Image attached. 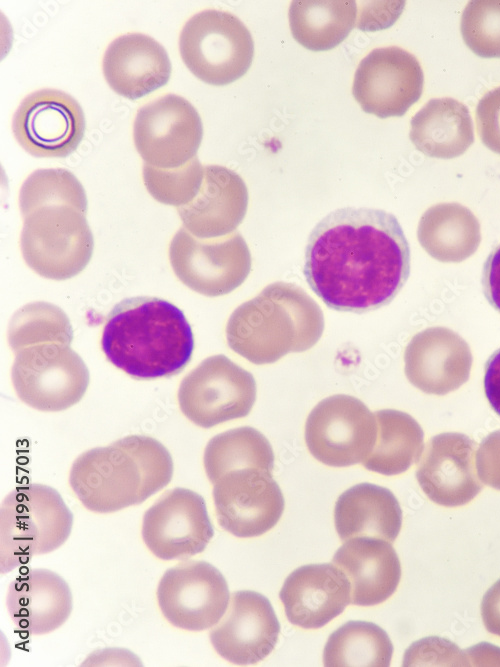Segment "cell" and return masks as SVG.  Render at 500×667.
I'll return each instance as SVG.
<instances>
[{"label":"cell","instance_id":"6da1fadb","mask_svg":"<svg viewBox=\"0 0 500 667\" xmlns=\"http://www.w3.org/2000/svg\"><path fill=\"white\" fill-rule=\"evenodd\" d=\"M410 274V248L397 218L384 210L345 207L309 235L304 275L337 311L363 313L389 304Z\"/></svg>","mask_w":500,"mask_h":667},{"label":"cell","instance_id":"4dcf8cb0","mask_svg":"<svg viewBox=\"0 0 500 667\" xmlns=\"http://www.w3.org/2000/svg\"><path fill=\"white\" fill-rule=\"evenodd\" d=\"M204 467L215 484L224 474L243 468H274V452L268 439L257 429L245 426L214 436L204 451Z\"/></svg>","mask_w":500,"mask_h":667},{"label":"cell","instance_id":"d6a6232c","mask_svg":"<svg viewBox=\"0 0 500 667\" xmlns=\"http://www.w3.org/2000/svg\"><path fill=\"white\" fill-rule=\"evenodd\" d=\"M73 330L67 315L47 302H33L23 306L12 317L8 327V341L14 352L43 343L70 345Z\"/></svg>","mask_w":500,"mask_h":667},{"label":"cell","instance_id":"9c48e42d","mask_svg":"<svg viewBox=\"0 0 500 667\" xmlns=\"http://www.w3.org/2000/svg\"><path fill=\"white\" fill-rule=\"evenodd\" d=\"M375 414L358 398L335 394L321 400L305 423V442L314 458L332 467L363 462L376 443Z\"/></svg>","mask_w":500,"mask_h":667},{"label":"cell","instance_id":"d590c367","mask_svg":"<svg viewBox=\"0 0 500 667\" xmlns=\"http://www.w3.org/2000/svg\"><path fill=\"white\" fill-rule=\"evenodd\" d=\"M403 666H470L465 651L440 637H426L406 650Z\"/></svg>","mask_w":500,"mask_h":667},{"label":"cell","instance_id":"60d3db41","mask_svg":"<svg viewBox=\"0 0 500 667\" xmlns=\"http://www.w3.org/2000/svg\"><path fill=\"white\" fill-rule=\"evenodd\" d=\"M481 615L486 629L500 636V579L483 596Z\"/></svg>","mask_w":500,"mask_h":667},{"label":"cell","instance_id":"f546056e","mask_svg":"<svg viewBox=\"0 0 500 667\" xmlns=\"http://www.w3.org/2000/svg\"><path fill=\"white\" fill-rule=\"evenodd\" d=\"M378 434L371 453L362 462L370 471L386 475H398L418 462L424 450V433L418 422L409 414L382 409L374 412Z\"/></svg>","mask_w":500,"mask_h":667},{"label":"cell","instance_id":"e575fe53","mask_svg":"<svg viewBox=\"0 0 500 667\" xmlns=\"http://www.w3.org/2000/svg\"><path fill=\"white\" fill-rule=\"evenodd\" d=\"M460 30L473 53L500 58V0L470 1L463 10Z\"/></svg>","mask_w":500,"mask_h":667},{"label":"cell","instance_id":"1f68e13d","mask_svg":"<svg viewBox=\"0 0 500 667\" xmlns=\"http://www.w3.org/2000/svg\"><path fill=\"white\" fill-rule=\"evenodd\" d=\"M392 654L391 640L380 626L366 621H349L329 636L323 663L327 667H387Z\"/></svg>","mask_w":500,"mask_h":667},{"label":"cell","instance_id":"2e32d148","mask_svg":"<svg viewBox=\"0 0 500 667\" xmlns=\"http://www.w3.org/2000/svg\"><path fill=\"white\" fill-rule=\"evenodd\" d=\"M213 499L220 526L242 538L269 531L278 523L285 506L271 471L259 468L224 474L214 484Z\"/></svg>","mask_w":500,"mask_h":667},{"label":"cell","instance_id":"44dd1931","mask_svg":"<svg viewBox=\"0 0 500 667\" xmlns=\"http://www.w3.org/2000/svg\"><path fill=\"white\" fill-rule=\"evenodd\" d=\"M279 597L288 620L305 629H317L341 614L351 602L350 583L334 564H310L295 569Z\"/></svg>","mask_w":500,"mask_h":667},{"label":"cell","instance_id":"8fae6325","mask_svg":"<svg viewBox=\"0 0 500 667\" xmlns=\"http://www.w3.org/2000/svg\"><path fill=\"white\" fill-rule=\"evenodd\" d=\"M169 259L178 279L193 291L222 296L240 286L251 269L250 251L238 232L198 238L184 227L171 240Z\"/></svg>","mask_w":500,"mask_h":667},{"label":"cell","instance_id":"52a82bcc","mask_svg":"<svg viewBox=\"0 0 500 667\" xmlns=\"http://www.w3.org/2000/svg\"><path fill=\"white\" fill-rule=\"evenodd\" d=\"M179 50L186 67L201 81L224 86L241 78L254 57L248 28L230 12L207 9L184 24Z\"/></svg>","mask_w":500,"mask_h":667},{"label":"cell","instance_id":"e0dca14e","mask_svg":"<svg viewBox=\"0 0 500 667\" xmlns=\"http://www.w3.org/2000/svg\"><path fill=\"white\" fill-rule=\"evenodd\" d=\"M213 534L203 497L186 488L167 491L143 516L144 543L162 560H183L201 553Z\"/></svg>","mask_w":500,"mask_h":667},{"label":"cell","instance_id":"7c38bea8","mask_svg":"<svg viewBox=\"0 0 500 667\" xmlns=\"http://www.w3.org/2000/svg\"><path fill=\"white\" fill-rule=\"evenodd\" d=\"M202 136L196 108L171 93L139 108L133 125L138 153L145 163L160 168H176L196 157Z\"/></svg>","mask_w":500,"mask_h":667},{"label":"cell","instance_id":"30bf717a","mask_svg":"<svg viewBox=\"0 0 500 667\" xmlns=\"http://www.w3.org/2000/svg\"><path fill=\"white\" fill-rule=\"evenodd\" d=\"M256 393L253 375L220 354L206 358L183 378L178 402L190 421L211 428L247 416Z\"/></svg>","mask_w":500,"mask_h":667},{"label":"cell","instance_id":"b9f144b4","mask_svg":"<svg viewBox=\"0 0 500 667\" xmlns=\"http://www.w3.org/2000/svg\"><path fill=\"white\" fill-rule=\"evenodd\" d=\"M465 652L470 665H495L494 662L500 665V649L489 643H480L467 649Z\"/></svg>","mask_w":500,"mask_h":667},{"label":"cell","instance_id":"484cf974","mask_svg":"<svg viewBox=\"0 0 500 667\" xmlns=\"http://www.w3.org/2000/svg\"><path fill=\"white\" fill-rule=\"evenodd\" d=\"M334 522L343 541L369 537L393 542L401 529L402 510L389 489L360 483L338 497Z\"/></svg>","mask_w":500,"mask_h":667},{"label":"cell","instance_id":"f35d334b","mask_svg":"<svg viewBox=\"0 0 500 667\" xmlns=\"http://www.w3.org/2000/svg\"><path fill=\"white\" fill-rule=\"evenodd\" d=\"M482 286L490 305L500 312V245L489 254L484 263Z\"/></svg>","mask_w":500,"mask_h":667},{"label":"cell","instance_id":"f1b7e54d","mask_svg":"<svg viewBox=\"0 0 500 667\" xmlns=\"http://www.w3.org/2000/svg\"><path fill=\"white\" fill-rule=\"evenodd\" d=\"M356 16L357 6L352 0H295L288 11L294 39L312 51L338 46L354 28Z\"/></svg>","mask_w":500,"mask_h":667},{"label":"cell","instance_id":"7402d4cb","mask_svg":"<svg viewBox=\"0 0 500 667\" xmlns=\"http://www.w3.org/2000/svg\"><path fill=\"white\" fill-rule=\"evenodd\" d=\"M248 206V191L243 179L219 165L204 167L202 184L196 196L177 208L184 228L198 238L228 235L239 226Z\"/></svg>","mask_w":500,"mask_h":667},{"label":"cell","instance_id":"603a6c76","mask_svg":"<svg viewBox=\"0 0 500 667\" xmlns=\"http://www.w3.org/2000/svg\"><path fill=\"white\" fill-rule=\"evenodd\" d=\"M102 69L117 94L135 100L164 86L172 67L165 48L154 38L128 33L108 45Z\"/></svg>","mask_w":500,"mask_h":667},{"label":"cell","instance_id":"277c9868","mask_svg":"<svg viewBox=\"0 0 500 667\" xmlns=\"http://www.w3.org/2000/svg\"><path fill=\"white\" fill-rule=\"evenodd\" d=\"M169 451L154 438L130 435L82 453L69 483L90 511L111 513L140 504L172 479Z\"/></svg>","mask_w":500,"mask_h":667},{"label":"cell","instance_id":"4fadbf2b","mask_svg":"<svg viewBox=\"0 0 500 667\" xmlns=\"http://www.w3.org/2000/svg\"><path fill=\"white\" fill-rule=\"evenodd\" d=\"M163 616L175 627L202 631L216 625L230 601L221 572L205 561L188 560L165 571L157 588Z\"/></svg>","mask_w":500,"mask_h":667},{"label":"cell","instance_id":"9a60e30c","mask_svg":"<svg viewBox=\"0 0 500 667\" xmlns=\"http://www.w3.org/2000/svg\"><path fill=\"white\" fill-rule=\"evenodd\" d=\"M424 75L410 52L389 46L373 49L354 74L352 94L364 112L400 117L421 97Z\"/></svg>","mask_w":500,"mask_h":667},{"label":"cell","instance_id":"8d00e7d4","mask_svg":"<svg viewBox=\"0 0 500 667\" xmlns=\"http://www.w3.org/2000/svg\"><path fill=\"white\" fill-rule=\"evenodd\" d=\"M476 123L482 143L500 155V86L488 91L479 100Z\"/></svg>","mask_w":500,"mask_h":667},{"label":"cell","instance_id":"8992f818","mask_svg":"<svg viewBox=\"0 0 500 667\" xmlns=\"http://www.w3.org/2000/svg\"><path fill=\"white\" fill-rule=\"evenodd\" d=\"M72 524L73 515L55 489L37 483L14 488L0 509L1 573L59 548Z\"/></svg>","mask_w":500,"mask_h":667},{"label":"cell","instance_id":"836d02e7","mask_svg":"<svg viewBox=\"0 0 500 667\" xmlns=\"http://www.w3.org/2000/svg\"><path fill=\"white\" fill-rule=\"evenodd\" d=\"M204 167L197 156L176 168H160L144 162L143 181L154 199L172 205L183 206L198 193L202 184Z\"/></svg>","mask_w":500,"mask_h":667},{"label":"cell","instance_id":"d6986e66","mask_svg":"<svg viewBox=\"0 0 500 667\" xmlns=\"http://www.w3.org/2000/svg\"><path fill=\"white\" fill-rule=\"evenodd\" d=\"M280 624L270 601L262 594L233 592L226 614L210 631L217 653L239 665L257 663L276 646Z\"/></svg>","mask_w":500,"mask_h":667},{"label":"cell","instance_id":"ffe728a7","mask_svg":"<svg viewBox=\"0 0 500 667\" xmlns=\"http://www.w3.org/2000/svg\"><path fill=\"white\" fill-rule=\"evenodd\" d=\"M409 382L427 394L445 395L469 379L473 357L468 343L453 330L436 326L417 333L404 353Z\"/></svg>","mask_w":500,"mask_h":667},{"label":"cell","instance_id":"ab89813d","mask_svg":"<svg viewBox=\"0 0 500 667\" xmlns=\"http://www.w3.org/2000/svg\"><path fill=\"white\" fill-rule=\"evenodd\" d=\"M483 385L489 404L500 416V348L486 362Z\"/></svg>","mask_w":500,"mask_h":667},{"label":"cell","instance_id":"5b68a950","mask_svg":"<svg viewBox=\"0 0 500 667\" xmlns=\"http://www.w3.org/2000/svg\"><path fill=\"white\" fill-rule=\"evenodd\" d=\"M323 330L319 305L297 285L276 282L233 311L226 339L234 352L263 365L310 349Z\"/></svg>","mask_w":500,"mask_h":667},{"label":"cell","instance_id":"d4e9b609","mask_svg":"<svg viewBox=\"0 0 500 667\" xmlns=\"http://www.w3.org/2000/svg\"><path fill=\"white\" fill-rule=\"evenodd\" d=\"M332 563L340 568L350 583L351 603L373 606L387 600L401 578L398 555L390 542L356 537L336 551Z\"/></svg>","mask_w":500,"mask_h":667},{"label":"cell","instance_id":"ac0fdd59","mask_svg":"<svg viewBox=\"0 0 500 667\" xmlns=\"http://www.w3.org/2000/svg\"><path fill=\"white\" fill-rule=\"evenodd\" d=\"M416 478L436 504L458 507L469 503L482 489L476 469V443L457 432L433 436L418 460Z\"/></svg>","mask_w":500,"mask_h":667},{"label":"cell","instance_id":"5bb4252c","mask_svg":"<svg viewBox=\"0 0 500 667\" xmlns=\"http://www.w3.org/2000/svg\"><path fill=\"white\" fill-rule=\"evenodd\" d=\"M12 131L24 150L36 157L63 158L74 152L85 132V117L71 95L40 89L27 95L12 119Z\"/></svg>","mask_w":500,"mask_h":667},{"label":"cell","instance_id":"74e56055","mask_svg":"<svg viewBox=\"0 0 500 667\" xmlns=\"http://www.w3.org/2000/svg\"><path fill=\"white\" fill-rule=\"evenodd\" d=\"M476 469L484 484L500 490V430L490 433L480 443Z\"/></svg>","mask_w":500,"mask_h":667},{"label":"cell","instance_id":"3957f363","mask_svg":"<svg viewBox=\"0 0 500 667\" xmlns=\"http://www.w3.org/2000/svg\"><path fill=\"white\" fill-rule=\"evenodd\" d=\"M101 347L107 359L135 379L181 372L194 350L193 332L183 312L156 297L119 302L107 316Z\"/></svg>","mask_w":500,"mask_h":667},{"label":"cell","instance_id":"4316f807","mask_svg":"<svg viewBox=\"0 0 500 667\" xmlns=\"http://www.w3.org/2000/svg\"><path fill=\"white\" fill-rule=\"evenodd\" d=\"M409 137L417 150L426 156L456 158L474 142L469 110L456 99L433 98L411 119Z\"/></svg>","mask_w":500,"mask_h":667},{"label":"cell","instance_id":"83f0119b","mask_svg":"<svg viewBox=\"0 0 500 667\" xmlns=\"http://www.w3.org/2000/svg\"><path fill=\"white\" fill-rule=\"evenodd\" d=\"M417 237L422 248L434 259L459 263L472 256L481 242L477 217L457 203H439L421 216Z\"/></svg>","mask_w":500,"mask_h":667},{"label":"cell","instance_id":"ba28073f","mask_svg":"<svg viewBox=\"0 0 500 667\" xmlns=\"http://www.w3.org/2000/svg\"><path fill=\"white\" fill-rule=\"evenodd\" d=\"M12 383L24 403L40 411L65 410L81 400L89 371L68 344L43 343L16 352Z\"/></svg>","mask_w":500,"mask_h":667},{"label":"cell","instance_id":"7a4b0ae2","mask_svg":"<svg viewBox=\"0 0 500 667\" xmlns=\"http://www.w3.org/2000/svg\"><path fill=\"white\" fill-rule=\"evenodd\" d=\"M20 247L26 264L52 280H66L89 263L94 240L87 223L85 190L66 169H39L19 193Z\"/></svg>","mask_w":500,"mask_h":667},{"label":"cell","instance_id":"cb8c5ba5","mask_svg":"<svg viewBox=\"0 0 500 667\" xmlns=\"http://www.w3.org/2000/svg\"><path fill=\"white\" fill-rule=\"evenodd\" d=\"M6 604L15 629L42 635L59 628L70 616L72 594L65 580L48 569H28L14 578Z\"/></svg>","mask_w":500,"mask_h":667}]
</instances>
